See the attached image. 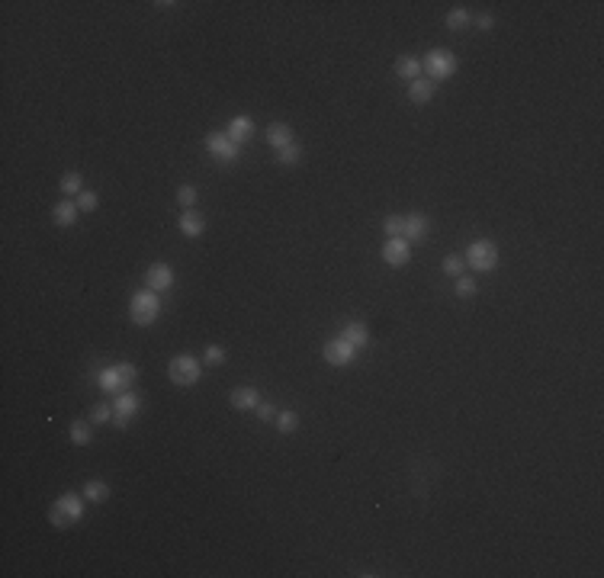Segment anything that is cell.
Wrapping results in <instances>:
<instances>
[{
  "instance_id": "6da1fadb",
  "label": "cell",
  "mask_w": 604,
  "mask_h": 578,
  "mask_svg": "<svg viewBox=\"0 0 604 578\" xmlns=\"http://www.w3.org/2000/svg\"><path fill=\"white\" fill-rule=\"evenodd\" d=\"M84 517V495H74V492H65L58 501L49 508V520L55 530H67L71 524Z\"/></svg>"
},
{
  "instance_id": "7a4b0ae2",
  "label": "cell",
  "mask_w": 604,
  "mask_h": 578,
  "mask_svg": "<svg viewBox=\"0 0 604 578\" xmlns=\"http://www.w3.org/2000/svg\"><path fill=\"white\" fill-rule=\"evenodd\" d=\"M161 315V299L158 293H151V289H142V293H135L132 302H129V319H132V325L138 328H148L154 325Z\"/></svg>"
},
{
  "instance_id": "3957f363",
  "label": "cell",
  "mask_w": 604,
  "mask_h": 578,
  "mask_svg": "<svg viewBox=\"0 0 604 578\" xmlns=\"http://www.w3.org/2000/svg\"><path fill=\"white\" fill-rule=\"evenodd\" d=\"M135 376H138V369L132 367V363H116V367H106L97 373V385H100L103 392H126L129 385L135 383Z\"/></svg>"
},
{
  "instance_id": "277c9868",
  "label": "cell",
  "mask_w": 604,
  "mask_h": 578,
  "mask_svg": "<svg viewBox=\"0 0 604 578\" xmlns=\"http://www.w3.org/2000/svg\"><path fill=\"white\" fill-rule=\"evenodd\" d=\"M466 267H472L476 273H492L498 267V248L492 241H472L470 251L463 254Z\"/></svg>"
},
{
  "instance_id": "5b68a950",
  "label": "cell",
  "mask_w": 604,
  "mask_h": 578,
  "mask_svg": "<svg viewBox=\"0 0 604 578\" xmlns=\"http://www.w3.org/2000/svg\"><path fill=\"white\" fill-rule=\"evenodd\" d=\"M168 376H170V383H177V385H193V383H200L202 367L193 353H177L174 360L168 363Z\"/></svg>"
},
{
  "instance_id": "8992f818",
  "label": "cell",
  "mask_w": 604,
  "mask_h": 578,
  "mask_svg": "<svg viewBox=\"0 0 604 578\" xmlns=\"http://www.w3.org/2000/svg\"><path fill=\"white\" fill-rule=\"evenodd\" d=\"M421 67H428V74L431 81H447V77L456 71V55H453L450 49H431L428 55H424V65Z\"/></svg>"
},
{
  "instance_id": "52a82bcc",
  "label": "cell",
  "mask_w": 604,
  "mask_h": 578,
  "mask_svg": "<svg viewBox=\"0 0 604 578\" xmlns=\"http://www.w3.org/2000/svg\"><path fill=\"white\" fill-rule=\"evenodd\" d=\"M138 408H142V399H138V395L129 392V389H126V392H119L116 402H113V424H116L119 431L129 428V421H132V415Z\"/></svg>"
},
{
  "instance_id": "ba28073f",
  "label": "cell",
  "mask_w": 604,
  "mask_h": 578,
  "mask_svg": "<svg viewBox=\"0 0 604 578\" xmlns=\"http://www.w3.org/2000/svg\"><path fill=\"white\" fill-rule=\"evenodd\" d=\"M206 151H209L216 161H225V164H232V161L238 158L241 145H235L225 132H209V135H206Z\"/></svg>"
},
{
  "instance_id": "9c48e42d",
  "label": "cell",
  "mask_w": 604,
  "mask_h": 578,
  "mask_svg": "<svg viewBox=\"0 0 604 578\" xmlns=\"http://www.w3.org/2000/svg\"><path fill=\"white\" fill-rule=\"evenodd\" d=\"M321 353H325L328 367H347V363H353V357H357V351H353V347L341 335L331 337V341L325 344V351H321Z\"/></svg>"
},
{
  "instance_id": "30bf717a",
  "label": "cell",
  "mask_w": 604,
  "mask_h": 578,
  "mask_svg": "<svg viewBox=\"0 0 604 578\" xmlns=\"http://www.w3.org/2000/svg\"><path fill=\"white\" fill-rule=\"evenodd\" d=\"M383 260H386L389 267H405L411 260V244L405 238H389L383 244Z\"/></svg>"
},
{
  "instance_id": "8fae6325",
  "label": "cell",
  "mask_w": 604,
  "mask_h": 578,
  "mask_svg": "<svg viewBox=\"0 0 604 578\" xmlns=\"http://www.w3.org/2000/svg\"><path fill=\"white\" fill-rule=\"evenodd\" d=\"M170 286H174V270L168 264H151L148 273H145V289L161 293V289H170Z\"/></svg>"
},
{
  "instance_id": "7c38bea8",
  "label": "cell",
  "mask_w": 604,
  "mask_h": 578,
  "mask_svg": "<svg viewBox=\"0 0 604 578\" xmlns=\"http://www.w3.org/2000/svg\"><path fill=\"white\" fill-rule=\"evenodd\" d=\"M228 402H232V408H238V411H251L260 405V395L254 385H235V389L228 392Z\"/></svg>"
},
{
  "instance_id": "4fadbf2b",
  "label": "cell",
  "mask_w": 604,
  "mask_h": 578,
  "mask_svg": "<svg viewBox=\"0 0 604 578\" xmlns=\"http://www.w3.org/2000/svg\"><path fill=\"white\" fill-rule=\"evenodd\" d=\"M180 232L186 238H200L206 232V218H202L200 209H184L180 212Z\"/></svg>"
},
{
  "instance_id": "5bb4252c",
  "label": "cell",
  "mask_w": 604,
  "mask_h": 578,
  "mask_svg": "<svg viewBox=\"0 0 604 578\" xmlns=\"http://www.w3.org/2000/svg\"><path fill=\"white\" fill-rule=\"evenodd\" d=\"M431 232V222L421 212H411V216H405V241H421V238Z\"/></svg>"
},
{
  "instance_id": "9a60e30c",
  "label": "cell",
  "mask_w": 604,
  "mask_h": 578,
  "mask_svg": "<svg viewBox=\"0 0 604 578\" xmlns=\"http://www.w3.org/2000/svg\"><path fill=\"white\" fill-rule=\"evenodd\" d=\"M267 145L270 148H286V145H293V126L289 122H270L267 126Z\"/></svg>"
},
{
  "instance_id": "2e32d148",
  "label": "cell",
  "mask_w": 604,
  "mask_h": 578,
  "mask_svg": "<svg viewBox=\"0 0 604 578\" xmlns=\"http://www.w3.org/2000/svg\"><path fill=\"white\" fill-rule=\"evenodd\" d=\"M341 337H344V341L351 344L353 351L360 353L363 347H367V344H369V328L363 325V321H351V325H347L344 331H341Z\"/></svg>"
},
{
  "instance_id": "e0dca14e",
  "label": "cell",
  "mask_w": 604,
  "mask_h": 578,
  "mask_svg": "<svg viewBox=\"0 0 604 578\" xmlns=\"http://www.w3.org/2000/svg\"><path fill=\"white\" fill-rule=\"evenodd\" d=\"M437 93V84L431 81V77H418V81H411L408 84V97L411 103H431Z\"/></svg>"
},
{
  "instance_id": "ac0fdd59",
  "label": "cell",
  "mask_w": 604,
  "mask_h": 578,
  "mask_svg": "<svg viewBox=\"0 0 604 578\" xmlns=\"http://www.w3.org/2000/svg\"><path fill=\"white\" fill-rule=\"evenodd\" d=\"M225 135H228V138H232L235 145H244V142H248V138L254 135V122H251L248 116H235L232 122H228Z\"/></svg>"
},
{
  "instance_id": "d6986e66",
  "label": "cell",
  "mask_w": 604,
  "mask_h": 578,
  "mask_svg": "<svg viewBox=\"0 0 604 578\" xmlns=\"http://www.w3.org/2000/svg\"><path fill=\"white\" fill-rule=\"evenodd\" d=\"M77 216H81V209H77V202H71V200H61L58 206L51 209V218H55V225H61V228L74 225Z\"/></svg>"
},
{
  "instance_id": "ffe728a7",
  "label": "cell",
  "mask_w": 604,
  "mask_h": 578,
  "mask_svg": "<svg viewBox=\"0 0 604 578\" xmlns=\"http://www.w3.org/2000/svg\"><path fill=\"white\" fill-rule=\"evenodd\" d=\"M395 74L402 77V81H418V74H421V61L415 58V55H399L395 58Z\"/></svg>"
},
{
  "instance_id": "44dd1931",
  "label": "cell",
  "mask_w": 604,
  "mask_h": 578,
  "mask_svg": "<svg viewBox=\"0 0 604 578\" xmlns=\"http://www.w3.org/2000/svg\"><path fill=\"white\" fill-rule=\"evenodd\" d=\"M67 437H71V444L87 447L90 444V437H93V421H74L71 431H67Z\"/></svg>"
},
{
  "instance_id": "7402d4cb",
  "label": "cell",
  "mask_w": 604,
  "mask_h": 578,
  "mask_svg": "<svg viewBox=\"0 0 604 578\" xmlns=\"http://www.w3.org/2000/svg\"><path fill=\"white\" fill-rule=\"evenodd\" d=\"M84 498L87 501H97V504H103L109 498V485L103 482V479H90L84 485Z\"/></svg>"
},
{
  "instance_id": "603a6c76",
  "label": "cell",
  "mask_w": 604,
  "mask_h": 578,
  "mask_svg": "<svg viewBox=\"0 0 604 578\" xmlns=\"http://www.w3.org/2000/svg\"><path fill=\"white\" fill-rule=\"evenodd\" d=\"M61 193H67V196H81L84 193V177L77 174V170H67L65 177H61Z\"/></svg>"
},
{
  "instance_id": "cb8c5ba5",
  "label": "cell",
  "mask_w": 604,
  "mask_h": 578,
  "mask_svg": "<svg viewBox=\"0 0 604 578\" xmlns=\"http://www.w3.org/2000/svg\"><path fill=\"white\" fill-rule=\"evenodd\" d=\"M447 26H450L453 33L466 29V26H470V10H466V7H453L450 13H447Z\"/></svg>"
},
{
  "instance_id": "d4e9b609",
  "label": "cell",
  "mask_w": 604,
  "mask_h": 578,
  "mask_svg": "<svg viewBox=\"0 0 604 578\" xmlns=\"http://www.w3.org/2000/svg\"><path fill=\"white\" fill-rule=\"evenodd\" d=\"M273 424H277L280 434H293V431L299 428V415H296V411H277V421H273Z\"/></svg>"
},
{
  "instance_id": "484cf974",
  "label": "cell",
  "mask_w": 604,
  "mask_h": 578,
  "mask_svg": "<svg viewBox=\"0 0 604 578\" xmlns=\"http://www.w3.org/2000/svg\"><path fill=\"white\" fill-rule=\"evenodd\" d=\"M277 161H280V164H286V168H293V164H299V161H302V148L296 142L286 145V148L277 151Z\"/></svg>"
},
{
  "instance_id": "4316f807",
  "label": "cell",
  "mask_w": 604,
  "mask_h": 578,
  "mask_svg": "<svg viewBox=\"0 0 604 578\" xmlns=\"http://www.w3.org/2000/svg\"><path fill=\"white\" fill-rule=\"evenodd\" d=\"M440 267H444L447 277H463V267H466V260H463V254H447Z\"/></svg>"
},
{
  "instance_id": "83f0119b",
  "label": "cell",
  "mask_w": 604,
  "mask_h": 578,
  "mask_svg": "<svg viewBox=\"0 0 604 578\" xmlns=\"http://www.w3.org/2000/svg\"><path fill=\"white\" fill-rule=\"evenodd\" d=\"M383 232L386 238H405V216H389L383 222Z\"/></svg>"
},
{
  "instance_id": "f1b7e54d",
  "label": "cell",
  "mask_w": 604,
  "mask_h": 578,
  "mask_svg": "<svg viewBox=\"0 0 604 578\" xmlns=\"http://www.w3.org/2000/svg\"><path fill=\"white\" fill-rule=\"evenodd\" d=\"M90 421H93V424H106V421H113V405H106V402L93 405V408H90Z\"/></svg>"
},
{
  "instance_id": "f546056e",
  "label": "cell",
  "mask_w": 604,
  "mask_h": 578,
  "mask_svg": "<svg viewBox=\"0 0 604 578\" xmlns=\"http://www.w3.org/2000/svg\"><path fill=\"white\" fill-rule=\"evenodd\" d=\"M476 280L472 277H456V296H460V299H472V296H476Z\"/></svg>"
},
{
  "instance_id": "4dcf8cb0",
  "label": "cell",
  "mask_w": 604,
  "mask_h": 578,
  "mask_svg": "<svg viewBox=\"0 0 604 578\" xmlns=\"http://www.w3.org/2000/svg\"><path fill=\"white\" fill-rule=\"evenodd\" d=\"M177 202H180L184 209H193L196 206V186H190V184L180 186V190H177Z\"/></svg>"
},
{
  "instance_id": "1f68e13d",
  "label": "cell",
  "mask_w": 604,
  "mask_h": 578,
  "mask_svg": "<svg viewBox=\"0 0 604 578\" xmlns=\"http://www.w3.org/2000/svg\"><path fill=\"white\" fill-rule=\"evenodd\" d=\"M97 206H100V196H97V193L84 190L81 196H77V209H81V212H93Z\"/></svg>"
},
{
  "instance_id": "d6a6232c",
  "label": "cell",
  "mask_w": 604,
  "mask_h": 578,
  "mask_svg": "<svg viewBox=\"0 0 604 578\" xmlns=\"http://www.w3.org/2000/svg\"><path fill=\"white\" fill-rule=\"evenodd\" d=\"M254 411H257V418L264 421V424H273V421H277V405H270V402H260V405H257V408H254Z\"/></svg>"
},
{
  "instance_id": "836d02e7",
  "label": "cell",
  "mask_w": 604,
  "mask_h": 578,
  "mask_svg": "<svg viewBox=\"0 0 604 578\" xmlns=\"http://www.w3.org/2000/svg\"><path fill=\"white\" fill-rule=\"evenodd\" d=\"M225 357H228V353L222 351V347H216V344H212V347H206V363H225Z\"/></svg>"
},
{
  "instance_id": "e575fe53",
  "label": "cell",
  "mask_w": 604,
  "mask_h": 578,
  "mask_svg": "<svg viewBox=\"0 0 604 578\" xmlns=\"http://www.w3.org/2000/svg\"><path fill=\"white\" fill-rule=\"evenodd\" d=\"M476 26H479V29H492V26H495V19L488 17V13H482V17L476 19Z\"/></svg>"
}]
</instances>
